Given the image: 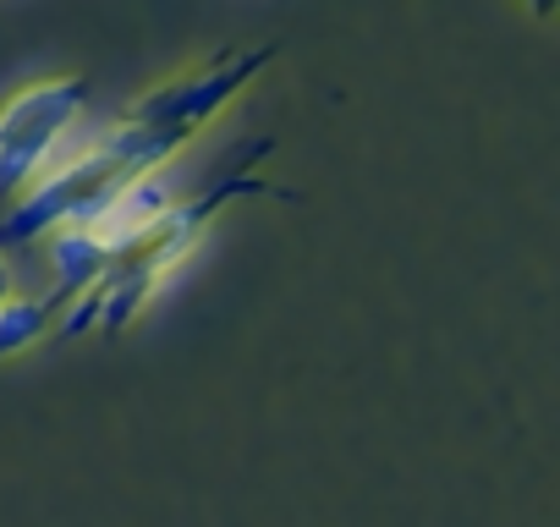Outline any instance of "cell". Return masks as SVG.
<instances>
[{"instance_id": "cell-1", "label": "cell", "mask_w": 560, "mask_h": 527, "mask_svg": "<svg viewBox=\"0 0 560 527\" xmlns=\"http://www.w3.org/2000/svg\"><path fill=\"white\" fill-rule=\"evenodd\" d=\"M83 99H89L83 78H56L18 89L0 105V198L28 192V181L56 160L67 127L83 116Z\"/></svg>"}, {"instance_id": "cell-2", "label": "cell", "mask_w": 560, "mask_h": 527, "mask_svg": "<svg viewBox=\"0 0 560 527\" xmlns=\"http://www.w3.org/2000/svg\"><path fill=\"white\" fill-rule=\"evenodd\" d=\"M258 67H264V50H253V56H236V61H225V67H214V72H198V78H187V83L154 89L149 99H138L132 121L171 127V132L192 138V127H203L209 116H220V110L236 99V89H242V83H247Z\"/></svg>"}, {"instance_id": "cell-3", "label": "cell", "mask_w": 560, "mask_h": 527, "mask_svg": "<svg viewBox=\"0 0 560 527\" xmlns=\"http://www.w3.org/2000/svg\"><path fill=\"white\" fill-rule=\"evenodd\" d=\"M56 308H61L56 297H45V303H23V297H7V303H0V358H12V352H23L28 341H39Z\"/></svg>"}, {"instance_id": "cell-4", "label": "cell", "mask_w": 560, "mask_h": 527, "mask_svg": "<svg viewBox=\"0 0 560 527\" xmlns=\"http://www.w3.org/2000/svg\"><path fill=\"white\" fill-rule=\"evenodd\" d=\"M7 297H12V270L0 264V303H7Z\"/></svg>"}, {"instance_id": "cell-5", "label": "cell", "mask_w": 560, "mask_h": 527, "mask_svg": "<svg viewBox=\"0 0 560 527\" xmlns=\"http://www.w3.org/2000/svg\"><path fill=\"white\" fill-rule=\"evenodd\" d=\"M527 7H533L538 17H549V12H555V0H527Z\"/></svg>"}]
</instances>
